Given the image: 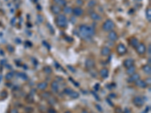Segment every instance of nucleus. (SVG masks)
Segmentation results:
<instances>
[{
  "label": "nucleus",
  "mask_w": 151,
  "mask_h": 113,
  "mask_svg": "<svg viewBox=\"0 0 151 113\" xmlns=\"http://www.w3.org/2000/svg\"><path fill=\"white\" fill-rule=\"evenodd\" d=\"M79 34L83 39H91L95 35V30L91 26L81 25L79 28Z\"/></svg>",
  "instance_id": "f257e3e1"
},
{
  "label": "nucleus",
  "mask_w": 151,
  "mask_h": 113,
  "mask_svg": "<svg viewBox=\"0 0 151 113\" xmlns=\"http://www.w3.org/2000/svg\"><path fill=\"white\" fill-rule=\"evenodd\" d=\"M55 23L60 28H65L67 27L68 20L64 14H58L55 20Z\"/></svg>",
  "instance_id": "f03ea898"
},
{
  "label": "nucleus",
  "mask_w": 151,
  "mask_h": 113,
  "mask_svg": "<svg viewBox=\"0 0 151 113\" xmlns=\"http://www.w3.org/2000/svg\"><path fill=\"white\" fill-rule=\"evenodd\" d=\"M114 27H115V24L112 20L106 21L102 25V29L105 32H110L114 29Z\"/></svg>",
  "instance_id": "7ed1b4c3"
},
{
  "label": "nucleus",
  "mask_w": 151,
  "mask_h": 113,
  "mask_svg": "<svg viewBox=\"0 0 151 113\" xmlns=\"http://www.w3.org/2000/svg\"><path fill=\"white\" fill-rule=\"evenodd\" d=\"M116 51H117L118 54H120V55H124L127 52V48H125V46L123 44L120 43V44L118 45V46L116 48Z\"/></svg>",
  "instance_id": "20e7f679"
},
{
  "label": "nucleus",
  "mask_w": 151,
  "mask_h": 113,
  "mask_svg": "<svg viewBox=\"0 0 151 113\" xmlns=\"http://www.w3.org/2000/svg\"><path fill=\"white\" fill-rule=\"evenodd\" d=\"M133 103L136 106L141 107L144 104V99L141 97H135L133 99Z\"/></svg>",
  "instance_id": "39448f33"
},
{
  "label": "nucleus",
  "mask_w": 151,
  "mask_h": 113,
  "mask_svg": "<svg viewBox=\"0 0 151 113\" xmlns=\"http://www.w3.org/2000/svg\"><path fill=\"white\" fill-rule=\"evenodd\" d=\"M146 46L144 45V44H143V43H139V45L137 46V48H136V51L138 52V54H144L145 52H146Z\"/></svg>",
  "instance_id": "423d86ee"
},
{
  "label": "nucleus",
  "mask_w": 151,
  "mask_h": 113,
  "mask_svg": "<svg viewBox=\"0 0 151 113\" xmlns=\"http://www.w3.org/2000/svg\"><path fill=\"white\" fill-rule=\"evenodd\" d=\"M51 12L54 14L58 15V14H60V13L61 12L62 9H61V8H60V6H58L57 5H52L51 6Z\"/></svg>",
  "instance_id": "0eeeda50"
},
{
  "label": "nucleus",
  "mask_w": 151,
  "mask_h": 113,
  "mask_svg": "<svg viewBox=\"0 0 151 113\" xmlns=\"http://www.w3.org/2000/svg\"><path fill=\"white\" fill-rule=\"evenodd\" d=\"M73 14L75 17H80L83 14V10L80 7H76L73 9Z\"/></svg>",
  "instance_id": "6e6552de"
},
{
  "label": "nucleus",
  "mask_w": 151,
  "mask_h": 113,
  "mask_svg": "<svg viewBox=\"0 0 151 113\" xmlns=\"http://www.w3.org/2000/svg\"><path fill=\"white\" fill-rule=\"evenodd\" d=\"M138 79H140V75L138 73H134L130 75V77L127 80H128V82H135Z\"/></svg>",
  "instance_id": "1a4fd4ad"
},
{
  "label": "nucleus",
  "mask_w": 151,
  "mask_h": 113,
  "mask_svg": "<svg viewBox=\"0 0 151 113\" xmlns=\"http://www.w3.org/2000/svg\"><path fill=\"white\" fill-rule=\"evenodd\" d=\"M108 39L110 40L111 41H116L118 39V36L116 34V32H114L113 30L110 31L108 34Z\"/></svg>",
  "instance_id": "9d476101"
},
{
  "label": "nucleus",
  "mask_w": 151,
  "mask_h": 113,
  "mask_svg": "<svg viewBox=\"0 0 151 113\" xmlns=\"http://www.w3.org/2000/svg\"><path fill=\"white\" fill-rule=\"evenodd\" d=\"M110 53H111L110 48H108V47H107V46L103 47V48H101V55H103V56L107 57V56L110 55Z\"/></svg>",
  "instance_id": "9b49d317"
},
{
  "label": "nucleus",
  "mask_w": 151,
  "mask_h": 113,
  "mask_svg": "<svg viewBox=\"0 0 151 113\" xmlns=\"http://www.w3.org/2000/svg\"><path fill=\"white\" fill-rule=\"evenodd\" d=\"M134 60L133 59H131V58H128V59H126V60H125L124 62H123V65H124V66L125 67V68H129V67H130L131 66H133L134 65Z\"/></svg>",
  "instance_id": "f8f14e48"
},
{
  "label": "nucleus",
  "mask_w": 151,
  "mask_h": 113,
  "mask_svg": "<svg viewBox=\"0 0 151 113\" xmlns=\"http://www.w3.org/2000/svg\"><path fill=\"white\" fill-rule=\"evenodd\" d=\"M90 18L91 20H93V21H101V20H102V18H101V16H100L98 14L95 13V12H92V13L91 14Z\"/></svg>",
  "instance_id": "ddd939ff"
},
{
  "label": "nucleus",
  "mask_w": 151,
  "mask_h": 113,
  "mask_svg": "<svg viewBox=\"0 0 151 113\" xmlns=\"http://www.w3.org/2000/svg\"><path fill=\"white\" fill-rule=\"evenodd\" d=\"M135 85L139 87V88H147V83L145 82L143 80H141V79H138L135 82Z\"/></svg>",
  "instance_id": "4468645a"
},
{
  "label": "nucleus",
  "mask_w": 151,
  "mask_h": 113,
  "mask_svg": "<svg viewBox=\"0 0 151 113\" xmlns=\"http://www.w3.org/2000/svg\"><path fill=\"white\" fill-rule=\"evenodd\" d=\"M109 75V70L107 68H104L100 71V75L103 79H107Z\"/></svg>",
  "instance_id": "2eb2a0df"
},
{
  "label": "nucleus",
  "mask_w": 151,
  "mask_h": 113,
  "mask_svg": "<svg viewBox=\"0 0 151 113\" xmlns=\"http://www.w3.org/2000/svg\"><path fill=\"white\" fill-rule=\"evenodd\" d=\"M129 43H130V45H131L133 48H136L137 46L139 45V41L136 38H131V39H130V40H129Z\"/></svg>",
  "instance_id": "dca6fc26"
},
{
  "label": "nucleus",
  "mask_w": 151,
  "mask_h": 113,
  "mask_svg": "<svg viewBox=\"0 0 151 113\" xmlns=\"http://www.w3.org/2000/svg\"><path fill=\"white\" fill-rule=\"evenodd\" d=\"M94 64H95V63H94V61L92 59H88V60L85 61V66H86V68H88V69H91V68H93L94 66Z\"/></svg>",
  "instance_id": "f3484780"
},
{
  "label": "nucleus",
  "mask_w": 151,
  "mask_h": 113,
  "mask_svg": "<svg viewBox=\"0 0 151 113\" xmlns=\"http://www.w3.org/2000/svg\"><path fill=\"white\" fill-rule=\"evenodd\" d=\"M55 4L60 7H65L67 5V1L66 0H54Z\"/></svg>",
  "instance_id": "a211bd4d"
},
{
  "label": "nucleus",
  "mask_w": 151,
  "mask_h": 113,
  "mask_svg": "<svg viewBox=\"0 0 151 113\" xmlns=\"http://www.w3.org/2000/svg\"><path fill=\"white\" fill-rule=\"evenodd\" d=\"M47 87H48V83L45 82H42L39 83L37 84V88L39 89V90H42V91L47 88Z\"/></svg>",
  "instance_id": "6ab92c4d"
},
{
  "label": "nucleus",
  "mask_w": 151,
  "mask_h": 113,
  "mask_svg": "<svg viewBox=\"0 0 151 113\" xmlns=\"http://www.w3.org/2000/svg\"><path fill=\"white\" fill-rule=\"evenodd\" d=\"M142 69H143L144 72H145L146 74H147V75H150L151 67H150V65H148V64H147V65H144V66L142 67Z\"/></svg>",
  "instance_id": "aec40b11"
},
{
  "label": "nucleus",
  "mask_w": 151,
  "mask_h": 113,
  "mask_svg": "<svg viewBox=\"0 0 151 113\" xmlns=\"http://www.w3.org/2000/svg\"><path fill=\"white\" fill-rule=\"evenodd\" d=\"M135 69H136V67L133 65V66H130V67L127 68L126 73H127L128 75H132V74H134V72H135Z\"/></svg>",
  "instance_id": "412c9836"
},
{
  "label": "nucleus",
  "mask_w": 151,
  "mask_h": 113,
  "mask_svg": "<svg viewBox=\"0 0 151 113\" xmlns=\"http://www.w3.org/2000/svg\"><path fill=\"white\" fill-rule=\"evenodd\" d=\"M51 88H52L54 91H58V88H59V84H58V82L54 81L53 82L51 83Z\"/></svg>",
  "instance_id": "4be33fe9"
},
{
  "label": "nucleus",
  "mask_w": 151,
  "mask_h": 113,
  "mask_svg": "<svg viewBox=\"0 0 151 113\" xmlns=\"http://www.w3.org/2000/svg\"><path fill=\"white\" fill-rule=\"evenodd\" d=\"M69 96L71 98H73V99H77V98H79V97H80V93L78 92H76V91H73Z\"/></svg>",
  "instance_id": "5701e85b"
},
{
  "label": "nucleus",
  "mask_w": 151,
  "mask_h": 113,
  "mask_svg": "<svg viewBox=\"0 0 151 113\" xmlns=\"http://www.w3.org/2000/svg\"><path fill=\"white\" fill-rule=\"evenodd\" d=\"M18 77L21 79L22 80H23V81H27V80H28V77H27V75L25 74V73H22V72H19L18 73Z\"/></svg>",
  "instance_id": "b1692460"
},
{
  "label": "nucleus",
  "mask_w": 151,
  "mask_h": 113,
  "mask_svg": "<svg viewBox=\"0 0 151 113\" xmlns=\"http://www.w3.org/2000/svg\"><path fill=\"white\" fill-rule=\"evenodd\" d=\"M63 12L67 14H70L73 13V9L71 8L70 7L65 6V7H63Z\"/></svg>",
  "instance_id": "393cba45"
},
{
  "label": "nucleus",
  "mask_w": 151,
  "mask_h": 113,
  "mask_svg": "<svg viewBox=\"0 0 151 113\" xmlns=\"http://www.w3.org/2000/svg\"><path fill=\"white\" fill-rule=\"evenodd\" d=\"M146 17L148 21H151V9L150 8H148L146 11Z\"/></svg>",
  "instance_id": "a878e982"
},
{
  "label": "nucleus",
  "mask_w": 151,
  "mask_h": 113,
  "mask_svg": "<svg viewBox=\"0 0 151 113\" xmlns=\"http://www.w3.org/2000/svg\"><path fill=\"white\" fill-rule=\"evenodd\" d=\"M96 4H97L96 0H91L89 2H88V6H89V7H91V8H92V7L95 6V5H96Z\"/></svg>",
  "instance_id": "bb28decb"
},
{
  "label": "nucleus",
  "mask_w": 151,
  "mask_h": 113,
  "mask_svg": "<svg viewBox=\"0 0 151 113\" xmlns=\"http://www.w3.org/2000/svg\"><path fill=\"white\" fill-rule=\"evenodd\" d=\"M43 70H44V72H45L46 74H51L52 72V69H51V68L49 67V66H45Z\"/></svg>",
  "instance_id": "cd10ccee"
},
{
  "label": "nucleus",
  "mask_w": 151,
  "mask_h": 113,
  "mask_svg": "<svg viewBox=\"0 0 151 113\" xmlns=\"http://www.w3.org/2000/svg\"><path fill=\"white\" fill-rule=\"evenodd\" d=\"M14 73L13 72H9V73H8L7 75H6V79L7 80H11L13 77H14V75H13Z\"/></svg>",
  "instance_id": "c85d7f7f"
},
{
  "label": "nucleus",
  "mask_w": 151,
  "mask_h": 113,
  "mask_svg": "<svg viewBox=\"0 0 151 113\" xmlns=\"http://www.w3.org/2000/svg\"><path fill=\"white\" fill-rule=\"evenodd\" d=\"M72 91H73V90L70 89V88H65L64 91H63L64 93H65V94H67V95H70Z\"/></svg>",
  "instance_id": "c756f323"
},
{
  "label": "nucleus",
  "mask_w": 151,
  "mask_h": 113,
  "mask_svg": "<svg viewBox=\"0 0 151 113\" xmlns=\"http://www.w3.org/2000/svg\"><path fill=\"white\" fill-rule=\"evenodd\" d=\"M92 94H93V96H94V97H95V98H96V100H100V98H99V97H98V94H97V93H96L95 92H94V91H92Z\"/></svg>",
  "instance_id": "7c9ffc66"
},
{
  "label": "nucleus",
  "mask_w": 151,
  "mask_h": 113,
  "mask_svg": "<svg viewBox=\"0 0 151 113\" xmlns=\"http://www.w3.org/2000/svg\"><path fill=\"white\" fill-rule=\"evenodd\" d=\"M76 3L79 5H82L83 4V2H82V0H76Z\"/></svg>",
  "instance_id": "2f4dec72"
},
{
  "label": "nucleus",
  "mask_w": 151,
  "mask_h": 113,
  "mask_svg": "<svg viewBox=\"0 0 151 113\" xmlns=\"http://www.w3.org/2000/svg\"><path fill=\"white\" fill-rule=\"evenodd\" d=\"M106 100H107V103H109V104H110V106H113V103H112V102H111L109 98H107V99Z\"/></svg>",
  "instance_id": "473e14b6"
},
{
  "label": "nucleus",
  "mask_w": 151,
  "mask_h": 113,
  "mask_svg": "<svg viewBox=\"0 0 151 113\" xmlns=\"http://www.w3.org/2000/svg\"><path fill=\"white\" fill-rule=\"evenodd\" d=\"M10 113H18V111L15 109H12L10 111Z\"/></svg>",
  "instance_id": "72a5a7b5"
},
{
  "label": "nucleus",
  "mask_w": 151,
  "mask_h": 113,
  "mask_svg": "<svg viewBox=\"0 0 151 113\" xmlns=\"http://www.w3.org/2000/svg\"><path fill=\"white\" fill-rule=\"evenodd\" d=\"M148 54H149V55L150 56L151 54V45H149V47H148Z\"/></svg>",
  "instance_id": "f704fd0d"
},
{
  "label": "nucleus",
  "mask_w": 151,
  "mask_h": 113,
  "mask_svg": "<svg viewBox=\"0 0 151 113\" xmlns=\"http://www.w3.org/2000/svg\"><path fill=\"white\" fill-rule=\"evenodd\" d=\"M96 107L98 109V110H99L100 112H102V109H101V106H99V105H98V104H97V105H96Z\"/></svg>",
  "instance_id": "c9c22d12"
},
{
  "label": "nucleus",
  "mask_w": 151,
  "mask_h": 113,
  "mask_svg": "<svg viewBox=\"0 0 151 113\" xmlns=\"http://www.w3.org/2000/svg\"><path fill=\"white\" fill-rule=\"evenodd\" d=\"M49 113H57L54 110H53V109H49Z\"/></svg>",
  "instance_id": "e433bc0d"
},
{
  "label": "nucleus",
  "mask_w": 151,
  "mask_h": 113,
  "mask_svg": "<svg viewBox=\"0 0 151 113\" xmlns=\"http://www.w3.org/2000/svg\"><path fill=\"white\" fill-rule=\"evenodd\" d=\"M68 68H70V70H72L73 72H75V69H73V68L72 66H68Z\"/></svg>",
  "instance_id": "4c0bfd02"
},
{
  "label": "nucleus",
  "mask_w": 151,
  "mask_h": 113,
  "mask_svg": "<svg viewBox=\"0 0 151 113\" xmlns=\"http://www.w3.org/2000/svg\"><path fill=\"white\" fill-rule=\"evenodd\" d=\"M147 82L149 83V84H150V78H149V79H147ZM147 82H146V83H147Z\"/></svg>",
  "instance_id": "58836bf2"
},
{
  "label": "nucleus",
  "mask_w": 151,
  "mask_h": 113,
  "mask_svg": "<svg viewBox=\"0 0 151 113\" xmlns=\"http://www.w3.org/2000/svg\"><path fill=\"white\" fill-rule=\"evenodd\" d=\"M98 86H99V84H97L95 85V87H96V88H95V89H96V90H98Z\"/></svg>",
  "instance_id": "ea45409f"
},
{
  "label": "nucleus",
  "mask_w": 151,
  "mask_h": 113,
  "mask_svg": "<svg viewBox=\"0 0 151 113\" xmlns=\"http://www.w3.org/2000/svg\"><path fill=\"white\" fill-rule=\"evenodd\" d=\"M150 58H149V60H148V63H149V65H150Z\"/></svg>",
  "instance_id": "a19ab883"
}]
</instances>
